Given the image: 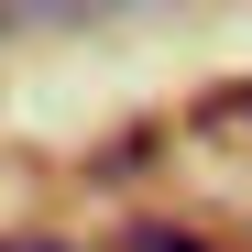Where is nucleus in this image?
<instances>
[{
    "mask_svg": "<svg viewBox=\"0 0 252 252\" xmlns=\"http://www.w3.org/2000/svg\"><path fill=\"white\" fill-rule=\"evenodd\" d=\"M132 252H220V241H208V230H176V220H143Z\"/></svg>",
    "mask_w": 252,
    "mask_h": 252,
    "instance_id": "1",
    "label": "nucleus"
},
{
    "mask_svg": "<svg viewBox=\"0 0 252 252\" xmlns=\"http://www.w3.org/2000/svg\"><path fill=\"white\" fill-rule=\"evenodd\" d=\"M0 252H66V241H44V230H11V241H0Z\"/></svg>",
    "mask_w": 252,
    "mask_h": 252,
    "instance_id": "2",
    "label": "nucleus"
}]
</instances>
